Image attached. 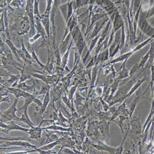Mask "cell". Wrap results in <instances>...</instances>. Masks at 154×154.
Wrapping results in <instances>:
<instances>
[{
  "label": "cell",
  "instance_id": "cell-45",
  "mask_svg": "<svg viewBox=\"0 0 154 154\" xmlns=\"http://www.w3.org/2000/svg\"><path fill=\"white\" fill-rule=\"evenodd\" d=\"M21 1H22V3H23V2H24V1H25V0H21Z\"/></svg>",
  "mask_w": 154,
  "mask_h": 154
},
{
  "label": "cell",
  "instance_id": "cell-8",
  "mask_svg": "<svg viewBox=\"0 0 154 154\" xmlns=\"http://www.w3.org/2000/svg\"><path fill=\"white\" fill-rule=\"evenodd\" d=\"M10 146H13L19 147L23 148H27V149H36L38 148V146L33 145L30 143L28 140H8L5 144L1 145V148H5V147H8Z\"/></svg>",
  "mask_w": 154,
  "mask_h": 154
},
{
  "label": "cell",
  "instance_id": "cell-43",
  "mask_svg": "<svg viewBox=\"0 0 154 154\" xmlns=\"http://www.w3.org/2000/svg\"><path fill=\"white\" fill-rule=\"evenodd\" d=\"M89 5V0H82V5Z\"/></svg>",
  "mask_w": 154,
  "mask_h": 154
},
{
  "label": "cell",
  "instance_id": "cell-14",
  "mask_svg": "<svg viewBox=\"0 0 154 154\" xmlns=\"http://www.w3.org/2000/svg\"><path fill=\"white\" fill-rule=\"evenodd\" d=\"M92 146L99 151H105L109 152L110 153H116L117 147H110L99 140L97 141V144H92Z\"/></svg>",
  "mask_w": 154,
  "mask_h": 154
},
{
  "label": "cell",
  "instance_id": "cell-32",
  "mask_svg": "<svg viewBox=\"0 0 154 154\" xmlns=\"http://www.w3.org/2000/svg\"><path fill=\"white\" fill-rule=\"evenodd\" d=\"M97 70L98 68L97 66H94L93 68V70H92V76H91V85H90V88L91 89H93L94 86V83H95V80H96V75H97Z\"/></svg>",
  "mask_w": 154,
  "mask_h": 154
},
{
  "label": "cell",
  "instance_id": "cell-2",
  "mask_svg": "<svg viewBox=\"0 0 154 154\" xmlns=\"http://www.w3.org/2000/svg\"><path fill=\"white\" fill-rule=\"evenodd\" d=\"M154 40V38L153 37H149V38L147 39L146 41L143 42V43H141L140 44L138 45L135 48H134L132 51H129V52L126 53L125 54H123L120 56H119V57H117V58L113 59V60H112L109 64H113V63H116L117 62H120L122 61H125V60H128V59H129L134 53L137 52V51L140 50V49H142L143 47H144L145 46H146L147 44L150 43L152 42H153Z\"/></svg>",
  "mask_w": 154,
  "mask_h": 154
},
{
  "label": "cell",
  "instance_id": "cell-33",
  "mask_svg": "<svg viewBox=\"0 0 154 154\" xmlns=\"http://www.w3.org/2000/svg\"><path fill=\"white\" fill-rule=\"evenodd\" d=\"M22 50L23 51V53L25 54V57H26V58L29 60H33L32 59V54H30L29 51H27V49L25 48V46H24V43H23V40H22Z\"/></svg>",
  "mask_w": 154,
  "mask_h": 154
},
{
  "label": "cell",
  "instance_id": "cell-22",
  "mask_svg": "<svg viewBox=\"0 0 154 154\" xmlns=\"http://www.w3.org/2000/svg\"><path fill=\"white\" fill-rule=\"evenodd\" d=\"M73 39V38H72ZM73 40L69 46V47L68 48L66 52L64 53V54L63 55V57L62 58V60H61V66H60V67L63 69H65L67 65V63H68V60H69V53H70V50L71 49V46H72V43H73Z\"/></svg>",
  "mask_w": 154,
  "mask_h": 154
},
{
  "label": "cell",
  "instance_id": "cell-25",
  "mask_svg": "<svg viewBox=\"0 0 154 154\" xmlns=\"http://www.w3.org/2000/svg\"><path fill=\"white\" fill-rule=\"evenodd\" d=\"M139 99H140V96L137 94L136 97L133 100V101L131 102V104L130 105V107L129 108H128V110H129V116L131 118L133 115V113L134 112V110L138 104V102L139 101Z\"/></svg>",
  "mask_w": 154,
  "mask_h": 154
},
{
  "label": "cell",
  "instance_id": "cell-35",
  "mask_svg": "<svg viewBox=\"0 0 154 154\" xmlns=\"http://www.w3.org/2000/svg\"><path fill=\"white\" fill-rule=\"evenodd\" d=\"M62 100H63V102L64 103H65L66 105H67V106L72 110V111H73V105H71V102H70V99H69V98H67L66 96H62Z\"/></svg>",
  "mask_w": 154,
  "mask_h": 154
},
{
  "label": "cell",
  "instance_id": "cell-31",
  "mask_svg": "<svg viewBox=\"0 0 154 154\" xmlns=\"http://www.w3.org/2000/svg\"><path fill=\"white\" fill-rule=\"evenodd\" d=\"M46 136H47V138H46V140H45V144L59 140V137L54 134H51L50 133L49 134H46Z\"/></svg>",
  "mask_w": 154,
  "mask_h": 154
},
{
  "label": "cell",
  "instance_id": "cell-15",
  "mask_svg": "<svg viewBox=\"0 0 154 154\" xmlns=\"http://www.w3.org/2000/svg\"><path fill=\"white\" fill-rule=\"evenodd\" d=\"M71 38H72V36L71 32H70L67 35V36L66 37L65 39L61 42V43L60 44V46H59V51H60V53L62 55L64 54V53L66 52L68 48L69 47V46L73 40L72 38L71 40Z\"/></svg>",
  "mask_w": 154,
  "mask_h": 154
},
{
  "label": "cell",
  "instance_id": "cell-18",
  "mask_svg": "<svg viewBox=\"0 0 154 154\" xmlns=\"http://www.w3.org/2000/svg\"><path fill=\"white\" fill-rule=\"evenodd\" d=\"M146 80H147V76H144V77H143V78L142 79L139 80L136 83V84L134 85V86H133L131 88V89H130V91L127 93V95H126V98L127 100H128V98H129L130 97H131V96H132V94H133L134 92H136V91H137V89L141 85H142V84H143Z\"/></svg>",
  "mask_w": 154,
  "mask_h": 154
},
{
  "label": "cell",
  "instance_id": "cell-41",
  "mask_svg": "<svg viewBox=\"0 0 154 154\" xmlns=\"http://www.w3.org/2000/svg\"><path fill=\"white\" fill-rule=\"evenodd\" d=\"M100 102H101V103H102V106H103V108H104V110L106 112V111H107L109 109H110V106H109V105H108L106 102L102 99V98H100Z\"/></svg>",
  "mask_w": 154,
  "mask_h": 154
},
{
  "label": "cell",
  "instance_id": "cell-37",
  "mask_svg": "<svg viewBox=\"0 0 154 154\" xmlns=\"http://www.w3.org/2000/svg\"><path fill=\"white\" fill-rule=\"evenodd\" d=\"M75 153L74 150H70V149L69 148H63V147H62V149L59 151V153Z\"/></svg>",
  "mask_w": 154,
  "mask_h": 154
},
{
  "label": "cell",
  "instance_id": "cell-6",
  "mask_svg": "<svg viewBox=\"0 0 154 154\" xmlns=\"http://www.w3.org/2000/svg\"><path fill=\"white\" fill-rule=\"evenodd\" d=\"M118 120H113V121L119 125L122 133L124 134L125 131H130V122L131 117L129 115H121L118 117Z\"/></svg>",
  "mask_w": 154,
  "mask_h": 154
},
{
  "label": "cell",
  "instance_id": "cell-9",
  "mask_svg": "<svg viewBox=\"0 0 154 154\" xmlns=\"http://www.w3.org/2000/svg\"><path fill=\"white\" fill-rule=\"evenodd\" d=\"M31 29V23L28 16H24L21 19L17 33L19 35H22L30 32Z\"/></svg>",
  "mask_w": 154,
  "mask_h": 154
},
{
  "label": "cell",
  "instance_id": "cell-5",
  "mask_svg": "<svg viewBox=\"0 0 154 154\" xmlns=\"http://www.w3.org/2000/svg\"><path fill=\"white\" fill-rule=\"evenodd\" d=\"M6 123H8V124L6 125L5 122H1V125H0L2 128L1 131L4 132L6 134H9L11 131H20L27 133L29 130V128H26L20 126L16 122V121L14 120H12Z\"/></svg>",
  "mask_w": 154,
  "mask_h": 154
},
{
  "label": "cell",
  "instance_id": "cell-42",
  "mask_svg": "<svg viewBox=\"0 0 154 154\" xmlns=\"http://www.w3.org/2000/svg\"><path fill=\"white\" fill-rule=\"evenodd\" d=\"M77 88V85L73 87L72 88V89H70V94H69V99L70 100H72L73 99V96L74 95V93H75L76 91V89Z\"/></svg>",
  "mask_w": 154,
  "mask_h": 154
},
{
  "label": "cell",
  "instance_id": "cell-40",
  "mask_svg": "<svg viewBox=\"0 0 154 154\" xmlns=\"http://www.w3.org/2000/svg\"><path fill=\"white\" fill-rule=\"evenodd\" d=\"M154 16V6L146 11V16L147 18Z\"/></svg>",
  "mask_w": 154,
  "mask_h": 154
},
{
  "label": "cell",
  "instance_id": "cell-1",
  "mask_svg": "<svg viewBox=\"0 0 154 154\" xmlns=\"http://www.w3.org/2000/svg\"><path fill=\"white\" fill-rule=\"evenodd\" d=\"M19 100V98L15 97L12 104L7 110L1 112V122L5 123L12 120L19 122L20 117H19L16 114L18 110L17 108V105Z\"/></svg>",
  "mask_w": 154,
  "mask_h": 154
},
{
  "label": "cell",
  "instance_id": "cell-7",
  "mask_svg": "<svg viewBox=\"0 0 154 154\" xmlns=\"http://www.w3.org/2000/svg\"><path fill=\"white\" fill-rule=\"evenodd\" d=\"M124 26V22L123 20H122V18L121 16L120 15L119 12H117V13L115 15V17L113 20V25H112V32L110 33V36L109 38V46L112 44L113 42V40L114 38V35L116 33L119 29H120L121 27Z\"/></svg>",
  "mask_w": 154,
  "mask_h": 154
},
{
  "label": "cell",
  "instance_id": "cell-19",
  "mask_svg": "<svg viewBox=\"0 0 154 154\" xmlns=\"http://www.w3.org/2000/svg\"><path fill=\"white\" fill-rule=\"evenodd\" d=\"M100 36H101V34H99L97 36H96L95 38H94L92 40L91 43V44H90V46H89V49H88V52H87V53H86V54L85 58L83 59V63H85V62H86L87 58L88 57L89 55L90 54V53H91V52L92 51V50L94 48L95 46L97 44V42H98V41H99V39L100 38Z\"/></svg>",
  "mask_w": 154,
  "mask_h": 154
},
{
  "label": "cell",
  "instance_id": "cell-44",
  "mask_svg": "<svg viewBox=\"0 0 154 154\" xmlns=\"http://www.w3.org/2000/svg\"><path fill=\"white\" fill-rule=\"evenodd\" d=\"M12 2V0H6V2H7V3H8V4H11Z\"/></svg>",
  "mask_w": 154,
  "mask_h": 154
},
{
  "label": "cell",
  "instance_id": "cell-24",
  "mask_svg": "<svg viewBox=\"0 0 154 154\" xmlns=\"http://www.w3.org/2000/svg\"><path fill=\"white\" fill-rule=\"evenodd\" d=\"M43 130H53V131H70V129L65 127L58 126L57 125L53 124L46 127H42Z\"/></svg>",
  "mask_w": 154,
  "mask_h": 154
},
{
  "label": "cell",
  "instance_id": "cell-38",
  "mask_svg": "<svg viewBox=\"0 0 154 154\" xmlns=\"http://www.w3.org/2000/svg\"><path fill=\"white\" fill-rule=\"evenodd\" d=\"M22 1L21 0H12V2L11 3V6H14L15 8H19L20 6L22 5Z\"/></svg>",
  "mask_w": 154,
  "mask_h": 154
},
{
  "label": "cell",
  "instance_id": "cell-23",
  "mask_svg": "<svg viewBox=\"0 0 154 154\" xmlns=\"http://www.w3.org/2000/svg\"><path fill=\"white\" fill-rule=\"evenodd\" d=\"M48 62H47V64L45 66V67L43 68L45 69V71H46L49 74L52 75L53 72V70H54V66H53V62H51V54H50V50L49 49V48H48Z\"/></svg>",
  "mask_w": 154,
  "mask_h": 154
},
{
  "label": "cell",
  "instance_id": "cell-21",
  "mask_svg": "<svg viewBox=\"0 0 154 154\" xmlns=\"http://www.w3.org/2000/svg\"><path fill=\"white\" fill-rule=\"evenodd\" d=\"M109 57H110L109 49H106V50L105 51H104L103 53L99 54L98 56H97L96 60V65H97L98 63H99L100 62H104V61L108 60Z\"/></svg>",
  "mask_w": 154,
  "mask_h": 154
},
{
  "label": "cell",
  "instance_id": "cell-30",
  "mask_svg": "<svg viewBox=\"0 0 154 154\" xmlns=\"http://www.w3.org/2000/svg\"><path fill=\"white\" fill-rule=\"evenodd\" d=\"M31 53H32V59H33V60H35V62L37 63L38 64V65H39V66H40V67L44 68L45 66L44 65V64H43L42 62H41L40 60H39V59H38V56H37V55H36V53H35V50H34V49H33V48H32Z\"/></svg>",
  "mask_w": 154,
  "mask_h": 154
},
{
  "label": "cell",
  "instance_id": "cell-3",
  "mask_svg": "<svg viewBox=\"0 0 154 154\" xmlns=\"http://www.w3.org/2000/svg\"><path fill=\"white\" fill-rule=\"evenodd\" d=\"M138 26L144 33L149 37L154 38V28L150 26L147 21L146 12H141L139 17Z\"/></svg>",
  "mask_w": 154,
  "mask_h": 154
},
{
  "label": "cell",
  "instance_id": "cell-10",
  "mask_svg": "<svg viewBox=\"0 0 154 154\" xmlns=\"http://www.w3.org/2000/svg\"><path fill=\"white\" fill-rule=\"evenodd\" d=\"M130 131L137 135L143 133V128L140 123V118L136 117L131 120Z\"/></svg>",
  "mask_w": 154,
  "mask_h": 154
},
{
  "label": "cell",
  "instance_id": "cell-16",
  "mask_svg": "<svg viewBox=\"0 0 154 154\" xmlns=\"http://www.w3.org/2000/svg\"><path fill=\"white\" fill-rule=\"evenodd\" d=\"M49 14L50 12H45V13L41 16V20L45 29L47 36L50 37V22H49Z\"/></svg>",
  "mask_w": 154,
  "mask_h": 154
},
{
  "label": "cell",
  "instance_id": "cell-34",
  "mask_svg": "<svg viewBox=\"0 0 154 154\" xmlns=\"http://www.w3.org/2000/svg\"><path fill=\"white\" fill-rule=\"evenodd\" d=\"M67 4L66 5H63L62 6H60V10L62 11V13L66 19V21L67 20Z\"/></svg>",
  "mask_w": 154,
  "mask_h": 154
},
{
  "label": "cell",
  "instance_id": "cell-17",
  "mask_svg": "<svg viewBox=\"0 0 154 154\" xmlns=\"http://www.w3.org/2000/svg\"><path fill=\"white\" fill-rule=\"evenodd\" d=\"M51 99H50V93L49 91H48L46 94L45 96V97L43 99V104L42 106L38 109V111H39V114L40 115V116H42V115L44 114L45 112L46 111L48 106L49 105V102H50Z\"/></svg>",
  "mask_w": 154,
  "mask_h": 154
},
{
  "label": "cell",
  "instance_id": "cell-20",
  "mask_svg": "<svg viewBox=\"0 0 154 154\" xmlns=\"http://www.w3.org/2000/svg\"><path fill=\"white\" fill-rule=\"evenodd\" d=\"M127 60H125L124 61V63H123V65L122 66V69L120 72V74H119V76L117 78V80H123V79H125L126 78H128V77L130 76V70H128L127 69H126V62Z\"/></svg>",
  "mask_w": 154,
  "mask_h": 154
},
{
  "label": "cell",
  "instance_id": "cell-11",
  "mask_svg": "<svg viewBox=\"0 0 154 154\" xmlns=\"http://www.w3.org/2000/svg\"><path fill=\"white\" fill-rule=\"evenodd\" d=\"M109 20V18L106 16L104 18L100 19L99 21L96 22L94 30H93V31L92 33L91 34V36L89 38H90L91 39H93L94 38H95L96 36H97L99 35V32L101 30V29L102 28L104 27L106 23L107 22H108Z\"/></svg>",
  "mask_w": 154,
  "mask_h": 154
},
{
  "label": "cell",
  "instance_id": "cell-27",
  "mask_svg": "<svg viewBox=\"0 0 154 154\" xmlns=\"http://www.w3.org/2000/svg\"><path fill=\"white\" fill-rule=\"evenodd\" d=\"M6 43L7 45L8 46V47L9 48V49H11V51H12V53H13V54L16 56V57L18 60H19L20 58H19V54H18V49L16 48V47L14 46V45L12 43V42L9 39H8V38H6Z\"/></svg>",
  "mask_w": 154,
  "mask_h": 154
},
{
  "label": "cell",
  "instance_id": "cell-36",
  "mask_svg": "<svg viewBox=\"0 0 154 154\" xmlns=\"http://www.w3.org/2000/svg\"><path fill=\"white\" fill-rule=\"evenodd\" d=\"M40 37H42V36H41V35L40 34H39V33H36V34H35L33 36H32V37H31V38H29V43L30 45H32V44H33L36 40H37L38 38H40Z\"/></svg>",
  "mask_w": 154,
  "mask_h": 154
},
{
  "label": "cell",
  "instance_id": "cell-12",
  "mask_svg": "<svg viewBox=\"0 0 154 154\" xmlns=\"http://www.w3.org/2000/svg\"><path fill=\"white\" fill-rule=\"evenodd\" d=\"M43 130L42 126H33L30 128L29 131L27 133L29 135V138L32 139L40 140L42 137V134Z\"/></svg>",
  "mask_w": 154,
  "mask_h": 154
},
{
  "label": "cell",
  "instance_id": "cell-26",
  "mask_svg": "<svg viewBox=\"0 0 154 154\" xmlns=\"http://www.w3.org/2000/svg\"><path fill=\"white\" fill-rule=\"evenodd\" d=\"M106 16V14H94L93 15L92 17L91 18V24L89 25V26L88 27L87 29V31H86V34H87V33L89 32V29H90L91 28V27L93 26V25L96 23L97 22V21H99L100 19L104 18V17Z\"/></svg>",
  "mask_w": 154,
  "mask_h": 154
},
{
  "label": "cell",
  "instance_id": "cell-4",
  "mask_svg": "<svg viewBox=\"0 0 154 154\" xmlns=\"http://www.w3.org/2000/svg\"><path fill=\"white\" fill-rule=\"evenodd\" d=\"M71 34L72 36L73 40L75 42L79 54L81 56L83 53L84 48L86 46V42L82 34V32L79 29V27L78 26V25L71 32Z\"/></svg>",
  "mask_w": 154,
  "mask_h": 154
},
{
  "label": "cell",
  "instance_id": "cell-13",
  "mask_svg": "<svg viewBox=\"0 0 154 154\" xmlns=\"http://www.w3.org/2000/svg\"><path fill=\"white\" fill-rule=\"evenodd\" d=\"M35 26L37 32L36 33L40 34L42 37L43 38V40H46V38L48 37V36H47L45 29L42 22L41 19L38 16H35Z\"/></svg>",
  "mask_w": 154,
  "mask_h": 154
},
{
  "label": "cell",
  "instance_id": "cell-28",
  "mask_svg": "<svg viewBox=\"0 0 154 154\" xmlns=\"http://www.w3.org/2000/svg\"><path fill=\"white\" fill-rule=\"evenodd\" d=\"M59 144H61V142L60 140H57L56 141H54V142L52 143H50L46 144H45L44 146H42V147H39L40 149L41 150H52L54 149V147H56V146L59 145Z\"/></svg>",
  "mask_w": 154,
  "mask_h": 154
},
{
  "label": "cell",
  "instance_id": "cell-39",
  "mask_svg": "<svg viewBox=\"0 0 154 154\" xmlns=\"http://www.w3.org/2000/svg\"><path fill=\"white\" fill-rule=\"evenodd\" d=\"M143 0H134V11H137L141 6L140 3Z\"/></svg>",
  "mask_w": 154,
  "mask_h": 154
},
{
  "label": "cell",
  "instance_id": "cell-29",
  "mask_svg": "<svg viewBox=\"0 0 154 154\" xmlns=\"http://www.w3.org/2000/svg\"><path fill=\"white\" fill-rule=\"evenodd\" d=\"M10 79L4 82H2V84H4L5 83H7L8 85H9V86H13V83L17 82V81L19 79H20L21 77V75H9Z\"/></svg>",
  "mask_w": 154,
  "mask_h": 154
}]
</instances>
